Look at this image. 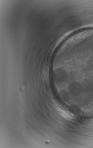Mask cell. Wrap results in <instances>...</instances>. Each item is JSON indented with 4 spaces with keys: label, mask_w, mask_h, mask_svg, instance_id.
Wrapping results in <instances>:
<instances>
[{
    "label": "cell",
    "mask_w": 93,
    "mask_h": 148,
    "mask_svg": "<svg viewBox=\"0 0 93 148\" xmlns=\"http://www.w3.org/2000/svg\"><path fill=\"white\" fill-rule=\"evenodd\" d=\"M58 110L59 114L65 118L70 119L73 118V115L69 112L61 108H59Z\"/></svg>",
    "instance_id": "6da1fadb"
}]
</instances>
